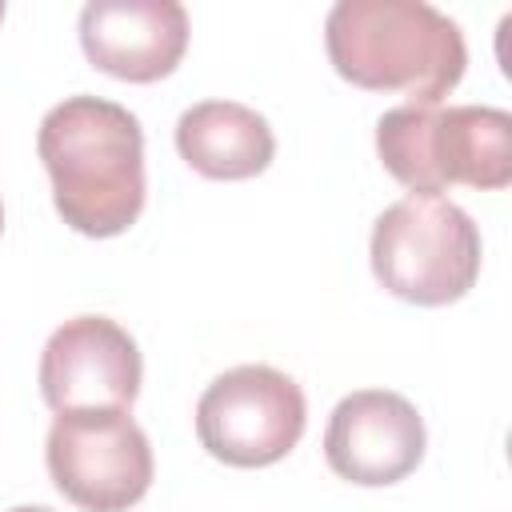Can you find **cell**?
I'll return each instance as SVG.
<instances>
[{
	"label": "cell",
	"instance_id": "obj_8",
	"mask_svg": "<svg viewBox=\"0 0 512 512\" xmlns=\"http://www.w3.org/2000/svg\"><path fill=\"white\" fill-rule=\"evenodd\" d=\"M424 420L416 404L388 388L348 392L324 428L328 468L360 488H384L424 460Z\"/></svg>",
	"mask_w": 512,
	"mask_h": 512
},
{
	"label": "cell",
	"instance_id": "obj_4",
	"mask_svg": "<svg viewBox=\"0 0 512 512\" xmlns=\"http://www.w3.org/2000/svg\"><path fill=\"white\" fill-rule=\"evenodd\" d=\"M368 260L384 292L420 308H440L468 296L476 284L480 228L460 204L432 192H408L376 216Z\"/></svg>",
	"mask_w": 512,
	"mask_h": 512
},
{
	"label": "cell",
	"instance_id": "obj_3",
	"mask_svg": "<svg viewBox=\"0 0 512 512\" xmlns=\"http://www.w3.org/2000/svg\"><path fill=\"white\" fill-rule=\"evenodd\" d=\"M376 156L412 192L440 196L448 184H468L480 192L508 188L512 116L492 104H400L376 120Z\"/></svg>",
	"mask_w": 512,
	"mask_h": 512
},
{
	"label": "cell",
	"instance_id": "obj_13",
	"mask_svg": "<svg viewBox=\"0 0 512 512\" xmlns=\"http://www.w3.org/2000/svg\"><path fill=\"white\" fill-rule=\"evenodd\" d=\"M0 20H4V0H0Z\"/></svg>",
	"mask_w": 512,
	"mask_h": 512
},
{
	"label": "cell",
	"instance_id": "obj_2",
	"mask_svg": "<svg viewBox=\"0 0 512 512\" xmlns=\"http://www.w3.org/2000/svg\"><path fill=\"white\" fill-rule=\"evenodd\" d=\"M324 44L336 76L404 92L416 108H436L468 68L460 24L424 0H340L328 8Z\"/></svg>",
	"mask_w": 512,
	"mask_h": 512
},
{
	"label": "cell",
	"instance_id": "obj_5",
	"mask_svg": "<svg viewBox=\"0 0 512 512\" xmlns=\"http://www.w3.org/2000/svg\"><path fill=\"white\" fill-rule=\"evenodd\" d=\"M48 476L84 512H128L152 488V444L128 408L56 412L44 444Z\"/></svg>",
	"mask_w": 512,
	"mask_h": 512
},
{
	"label": "cell",
	"instance_id": "obj_1",
	"mask_svg": "<svg viewBox=\"0 0 512 512\" xmlns=\"http://www.w3.org/2000/svg\"><path fill=\"white\" fill-rule=\"evenodd\" d=\"M40 164L52 180L60 220L92 240L120 236L144 208V132L140 120L104 96L52 104L36 132Z\"/></svg>",
	"mask_w": 512,
	"mask_h": 512
},
{
	"label": "cell",
	"instance_id": "obj_12",
	"mask_svg": "<svg viewBox=\"0 0 512 512\" xmlns=\"http://www.w3.org/2000/svg\"><path fill=\"white\" fill-rule=\"evenodd\" d=\"M0 232H4V208H0Z\"/></svg>",
	"mask_w": 512,
	"mask_h": 512
},
{
	"label": "cell",
	"instance_id": "obj_7",
	"mask_svg": "<svg viewBox=\"0 0 512 512\" xmlns=\"http://www.w3.org/2000/svg\"><path fill=\"white\" fill-rule=\"evenodd\" d=\"M140 380V348L108 316L64 320L40 352V396L52 412L132 408Z\"/></svg>",
	"mask_w": 512,
	"mask_h": 512
},
{
	"label": "cell",
	"instance_id": "obj_11",
	"mask_svg": "<svg viewBox=\"0 0 512 512\" xmlns=\"http://www.w3.org/2000/svg\"><path fill=\"white\" fill-rule=\"evenodd\" d=\"M8 512H52V508H44V504H20V508H8Z\"/></svg>",
	"mask_w": 512,
	"mask_h": 512
},
{
	"label": "cell",
	"instance_id": "obj_10",
	"mask_svg": "<svg viewBox=\"0 0 512 512\" xmlns=\"http://www.w3.org/2000/svg\"><path fill=\"white\" fill-rule=\"evenodd\" d=\"M176 152L208 180H252L276 156L268 120L236 100H200L176 120Z\"/></svg>",
	"mask_w": 512,
	"mask_h": 512
},
{
	"label": "cell",
	"instance_id": "obj_9",
	"mask_svg": "<svg viewBox=\"0 0 512 512\" xmlns=\"http://www.w3.org/2000/svg\"><path fill=\"white\" fill-rule=\"evenodd\" d=\"M80 48L92 68L152 84L184 60L188 12L176 0H92L80 8Z\"/></svg>",
	"mask_w": 512,
	"mask_h": 512
},
{
	"label": "cell",
	"instance_id": "obj_6",
	"mask_svg": "<svg viewBox=\"0 0 512 512\" xmlns=\"http://www.w3.org/2000/svg\"><path fill=\"white\" fill-rule=\"evenodd\" d=\"M308 424L300 384L272 364H236L196 400V436L208 456L232 468H268L284 460Z\"/></svg>",
	"mask_w": 512,
	"mask_h": 512
}]
</instances>
